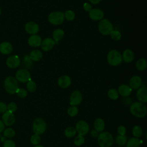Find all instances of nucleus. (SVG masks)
I'll return each mask as SVG.
<instances>
[{
  "mask_svg": "<svg viewBox=\"0 0 147 147\" xmlns=\"http://www.w3.org/2000/svg\"><path fill=\"white\" fill-rule=\"evenodd\" d=\"M130 111L132 115L137 118H143L147 114L146 106L142 102H135L130 107Z\"/></svg>",
  "mask_w": 147,
  "mask_h": 147,
  "instance_id": "nucleus-1",
  "label": "nucleus"
},
{
  "mask_svg": "<svg viewBox=\"0 0 147 147\" xmlns=\"http://www.w3.org/2000/svg\"><path fill=\"white\" fill-rule=\"evenodd\" d=\"M4 87L7 92L10 94H14L19 88L18 81L14 77L9 76L4 80Z\"/></svg>",
  "mask_w": 147,
  "mask_h": 147,
  "instance_id": "nucleus-2",
  "label": "nucleus"
},
{
  "mask_svg": "<svg viewBox=\"0 0 147 147\" xmlns=\"http://www.w3.org/2000/svg\"><path fill=\"white\" fill-rule=\"evenodd\" d=\"M113 142V137L109 132H101L98 136V143L100 147H110Z\"/></svg>",
  "mask_w": 147,
  "mask_h": 147,
  "instance_id": "nucleus-3",
  "label": "nucleus"
},
{
  "mask_svg": "<svg viewBox=\"0 0 147 147\" xmlns=\"http://www.w3.org/2000/svg\"><path fill=\"white\" fill-rule=\"evenodd\" d=\"M107 60L110 65L112 66H117L122 61V55L117 50H111L107 53Z\"/></svg>",
  "mask_w": 147,
  "mask_h": 147,
  "instance_id": "nucleus-4",
  "label": "nucleus"
},
{
  "mask_svg": "<svg viewBox=\"0 0 147 147\" xmlns=\"http://www.w3.org/2000/svg\"><path fill=\"white\" fill-rule=\"evenodd\" d=\"M98 30L103 35H109L114 30L113 25L107 19H102L98 24Z\"/></svg>",
  "mask_w": 147,
  "mask_h": 147,
  "instance_id": "nucleus-5",
  "label": "nucleus"
},
{
  "mask_svg": "<svg viewBox=\"0 0 147 147\" xmlns=\"http://www.w3.org/2000/svg\"><path fill=\"white\" fill-rule=\"evenodd\" d=\"M47 129V124L41 118L35 119L33 122L32 130L34 134H41L44 133Z\"/></svg>",
  "mask_w": 147,
  "mask_h": 147,
  "instance_id": "nucleus-6",
  "label": "nucleus"
},
{
  "mask_svg": "<svg viewBox=\"0 0 147 147\" xmlns=\"http://www.w3.org/2000/svg\"><path fill=\"white\" fill-rule=\"evenodd\" d=\"M48 19L51 24L59 25L64 21V14L62 11H53L49 14Z\"/></svg>",
  "mask_w": 147,
  "mask_h": 147,
  "instance_id": "nucleus-7",
  "label": "nucleus"
},
{
  "mask_svg": "<svg viewBox=\"0 0 147 147\" xmlns=\"http://www.w3.org/2000/svg\"><path fill=\"white\" fill-rule=\"evenodd\" d=\"M17 81L21 83H26L30 79V74L29 72L25 69H20L16 73V78Z\"/></svg>",
  "mask_w": 147,
  "mask_h": 147,
  "instance_id": "nucleus-8",
  "label": "nucleus"
},
{
  "mask_svg": "<svg viewBox=\"0 0 147 147\" xmlns=\"http://www.w3.org/2000/svg\"><path fill=\"white\" fill-rule=\"evenodd\" d=\"M76 130L79 135L84 136L87 134L90 130L88 124L84 121H79L76 124Z\"/></svg>",
  "mask_w": 147,
  "mask_h": 147,
  "instance_id": "nucleus-9",
  "label": "nucleus"
},
{
  "mask_svg": "<svg viewBox=\"0 0 147 147\" xmlns=\"http://www.w3.org/2000/svg\"><path fill=\"white\" fill-rule=\"evenodd\" d=\"M83 99L82 93L78 90L74 91L72 92L70 96L69 104L71 106H77L81 103Z\"/></svg>",
  "mask_w": 147,
  "mask_h": 147,
  "instance_id": "nucleus-10",
  "label": "nucleus"
},
{
  "mask_svg": "<svg viewBox=\"0 0 147 147\" xmlns=\"http://www.w3.org/2000/svg\"><path fill=\"white\" fill-rule=\"evenodd\" d=\"M2 122L6 126H11L15 122V117L13 113L6 111L2 116Z\"/></svg>",
  "mask_w": 147,
  "mask_h": 147,
  "instance_id": "nucleus-11",
  "label": "nucleus"
},
{
  "mask_svg": "<svg viewBox=\"0 0 147 147\" xmlns=\"http://www.w3.org/2000/svg\"><path fill=\"white\" fill-rule=\"evenodd\" d=\"M20 59L17 55H13L9 56L6 61L7 66L10 68H16L20 65Z\"/></svg>",
  "mask_w": 147,
  "mask_h": 147,
  "instance_id": "nucleus-12",
  "label": "nucleus"
},
{
  "mask_svg": "<svg viewBox=\"0 0 147 147\" xmlns=\"http://www.w3.org/2000/svg\"><path fill=\"white\" fill-rule=\"evenodd\" d=\"M25 29L28 34H36L39 31V26L35 22L29 21L25 24Z\"/></svg>",
  "mask_w": 147,
  "mask_h": 147,
  "instance_id": "nucleus-13",
  "label": "nucleus"
},
{
  "mask_svg": "<svg viewBox=\"0 0 147 147\" xmlns=\"http://www.w3.org/2000/svg\"><path fill=\"white\" fill-rule=\"evenodd\" d=\"M55 41L52 38L47 37L42 41L40 46L42 51L47 52L52 49L55 46Z\"/></svg>",
  "mask_w": 147,
  "mask_h": 147,
  "instance_id": "nucleus-14",
  "label": "nucleus"
},
{
  "mask_svg": "<svg viewBox=\"0 0 147 147\" xmlns=\"http://www.w3.org/2000/svg\"><path fill=\"white\" fill-rule=\"evenodd\" d=\"M104 13L102 10L99 9H92L89 11L90 18L94 21H99L103 19Z\"/></svg>",
  "mask_w": 147,
  "mask_h": 147,
  "instance_id": "nucleus-15",
  "label": "nucleus"
},
{
  "mask_svg": "<svg viewBox=\"0 0 147 147\" xmlns=\"http://www.w3.org/2000/svg\"><path fill=\"white\" fill-rule=\"evenodd\" d=\"M136 96L138 100L142 103L147 102V88L145 87H142L138 88L136 93Z\"/></svg>",
  "mask_w": 147,
  "mask_h": 147,
  "instance_id": "nucleus-16",
  "label": "nucleus"
},
{
  "mask_svg": "<svg viewBox=\"0 0 147 147\" xmlns=\"http://www.w3.org/2000/svg\"><path fill=\"white\" fill-rule=\"evenodd\" d=\"M28 42L30 47H37L41 45L42 39L39 35L33 34L29 37Z\"/></svg>",
  "mask_w": 147,
  "mask_h": 147,
  "instance_id": "nucleus-17",
  "label": "nucleus"
},
{
  "mask_svg": "<svg viewBox=\"0 0 147 147\" xmlns=\"http://www.w3.org/2000/svg\"><path fill=\"white\" fill-rule=\"evenodd\" d=\"M142 84V79L140 76L134 75L132 76L129 81V86L131 89L136 90L140 87Z\"/></svg>",
  "mask_w": 147,
  "mask_h": 147,
  "instance_id": "nucleus-18",
  "label": "nucleus"
},
{
  "mask_svg": "<svg viewBox=\"0 0 147 147\" xmlns=\"http://www.w3.org/2000/svg\"><path fill=\"white\" fill-rule=\"evenodd\" d=\"M57 84L61 88H67L71 84V79L69 76L63 75L58 79Z\"/></svg>",
  "mask_w": 147,
  "mask_h": 147,
  "instance_id": "nucleus-19",
  "label": "nucleus"
},
{
  "mask_svg": "<svg viewBox=\"0 0 147 147\" xmlns=\"http://www.w3.org/2000/svg\"><path fill=\"white\" fill-rule=\"evenodd\" d=\"M13 51V46L9 42L5 41L0 44V52L3 55H9Z\"/></svg>",
  "mask_w": 147,
  "mask_h": 147,
  "instance_id": "nucleus-20",
  "label": "nucleus"
},
{
  "mask_svg": "<svg viewBox=\"0 0 147 147\" xmlns=\"http://www.w3.org/2000/svg\"><path fill=\"white\" fill-rule=\"evenodd\" d=\"M131 91L132 89L129 86L126 84H121L119 86L117 91L118 92V94H119L120 95L124 97H127L130 95Z\"/></svg>",
  "mask_w": 147,
  "mask_h": 147,
  "instance_id": "nucleus-21",
  "label": "nucleus"
},
{
  "mask_svg": "<svg viewBox=\"0 0 147 147\" xmlns=\"http://www.w3.org/2000/svg\"><path fill=\"white\" fill-rule=\"evenodd\" d=\"M134 57L133 52L130 49H126L123 51L122 56V60H124L126 63L131 62Z\"/></svg>",
  "mask_w": 147,
  "mask_h": 147,
  "instance_id": "nucleus-22",
  "label": "nucleus"
},
{
  "mask_svg": "<svg viewBox=\"0 0 147 147\" xmlns=\"http://www.w3.org/2000/svg\"><path fill=\"white\" fill-rule=\"evenodd\" d=\"M29 56L32 61H38L42 59V53L40 50L34 49V50H33L32 51H31V52L30 53V55Z\"/></svg>",
  "mask_w": 147,
  "mask_h": 147,
  "instance_id": "nucleus-23",
  "label": "nucleus"
},
{
  "mask_svg": "<svg viewBox=\"0 0 147 147\" xmlns=\"http://www.w3.org/2000/svg\"><path fill=\"white\" fill-rule=\"evenodd\" d=\"M94 128L95 130L98 132H102L105 127V124L104 121L102 118H97L94 122Z\"/></svg>",
  "mask_w": 147,
  "mask_h": 147,
  "instance_id": "nucleus-24",
  "label": "nucleus"
},
{
  "mask_svg": "<svg viewBox=\"0 0 147 147\" xmlns=\"http://www.w3.org/2000/svg\"><path fill=\"white\" fill-rule=\"evenodd\" d=\"M64 36V32L61 29H57L55 30L52 34L53 40L55 42H57L61 40Z\"/></svg>",
  "mask_w": 147,
  "mask_h": 147,
  "instance_id": "nucleus-25",
  "label": "nucleus"
},
{
  "mask_svg": "<svg viewBox=\"0 0 147 147\" xmlns=\"http://www.w3.org/2000/svg\"><path fill=\"white\" fill-rule=\"evenodd\" d=\"M141 143V141H140L138 138L136 137H131L126 142V147H140Z\"/></svg>",
  "mask_w": 147,
  "mask_h": 147,
  "instance_id": "nucleus-26",
  "label": "nucleus"
},
{
  "mask_svg": "<svg viewBox=\"0 0 147 147\" xmlns=\"http://www.w3.org/2000/svg\"><path fill=\"white\" fill-rule=\"evenodd\" d=\"M136 68L139 71H144L147 67V61L145 58H141L138 60L136 64Z\"/></svg>",
  "mask_w": 147,
  "mask_h": 147,
  "instance_id": "nucleus-27",
  "label": "nucleus"
},
{
  "mask_svg": "<svg viewBox=\"0 0 147 147\" xmlns=\"http://www.w3.org/2000/svg\"><path fill=\"white\" fill-rule=\"evenodd\" d=\"M76 134V129L72 126L68 127L64 130V134L68 138L73 137L74 136H75Z\"/></svg>",
  "mask_w": 147,
  "mask_h": 147,
  "instance_id": "nucleus-28",
  "label": "nucleus"
},
{
  "mask_svg": "<svg viewBox=\"0 0 147 147\" xmlns=\"http://www.w3.org/2000/svg\"><path fill=\"white\" fill-rule=\"evenodd\" d=\"M116 143L119 145V146H124L126 142H127V137L125 135L123 136H121L118 135L116 137Z\"/></svg>",
  "mask_w": 147,
  "mask_h": 147,
  "instance_id": "nucleus-29",
  "label": "nucleus"
},
{
  "mask_svg": "<svg viewBox=\"0 0 147 147\" xmlns=\"http://www.w3.org/2000/svg\"><path fill=\"white\" fill-rule=\"evenodd\" d=\"M132 133L134 137L138 138L141 137L142 135V129L140 126L136 125L133 127L132 129Z\"/></svg>",
  "mask_w": 147,
  "mask_h": 147,
  "instance_id": "nucleus-30",
  "label": "nucleus"
},
{
  "mask_svg": "<svg viewBox=\"0 0 147 147\" xmlns=\"http://www.w3.org/2000/svg\"><path fill=\"white\" fill-rule=\"evenodd\" d=\"M107 95L109 98L112 100H116L119 96L117 90L114 88L110 89L107 92Z\"/></svg>",
  "mask_w": 147,
  "mask_h": 147,
  "instance_id": "nucleus-31",
  "label": "nucleus"
},
{
  "mask_svg": "<svg viewBox=\"0 0 147 147\" xmlns=\"http://www.w3.org/2000/svg\"><path fill=\"white\" fill-rule=\"evenodd\" d=\"M26 87L28 90L30 92H34L36 89H37V84L36 83L33 82L32 80H30L27 83V85H26Z\"/></svg>",
  "mask_w": 147,
  "mask_h": 147,
  "instance_id": "nucleus-32",
  "label": "nucleus"
},
{
  "mask_svg": "<svg viewBox=\"0 0 147 147\" xmlns=\"http://www.w3.org/2000/svg\"><path fill=\"white\" fill-rule=\"evenodd\" d=\"M64 14V18H65L68 21H71L75 19V14L74 11L71 10H67Z\"/></svg>",
  "mask_w": 147,
  "mask_h": 147,
  "instance_id": "nucleus-33",
  "label": "nucleus"
},
{
  "mask_svg": "<svg viewBox=\"0 0 147 147\" xmlns=\"http://www.w3.org/2000/svg\"><path fill=\"white\" fill-rule=\"evenodd\" d=\"M67 113L70 117H75L78 114V108L75 106H71L68 109Z\"/></svg>",
  "mask_w": 147,
  "mask_h": 147,
  "instance_id": "nucleus-34",
  "label": "nucleus"
},
{
  "mask_svg": "<svg viewBox=\"0 0 147 147\" xmlns=\"http://www.w3.org/2000/svg\"><path fill=\"white\" fill-rule=\"evenodd\" d=\"M111 38L115 41H118L122 37V34L120 32L118 31V30H113L111 33L110 34Z\"/></svg>",
  "mask_w": 147,
  "mask_h": 147,
  "instance_id": "nucleus-35",
  "label": "nucleus"
},
{
  "mask_svg": "<svg viewBox=\"0 0 147 147\" xmlns=\"http://www.w3.org/2000/svg\"><path fill=\"white\" fill-rule=\"evenodd\" d=\"M15 131L11 128H7L3 131V135L5 137L11 138H13L15 135Z\"/></svg>",
  "mask_w": 147,
  "mask_h": 147,
  "instance_id": "nucleus-36",
  "label": "nucleus"
},
{
  "mask_svg": "<svg viewBox=\"0 0 147 147\" xmlns=\"http://www.w3.org/2000/svg\"><path fill=\"white\" fill-rule=\"evenodd\" d=\"M41 141L40 136L38 134H34L31 136L30 142L34 145H37L40 144Z\"/></svg>",
  "mask_w": 147,
  "mask_h": 147,
  "instance_id": "nucleus-37",
  "label": "nucleus"
},
{
  "mask_svg": "<svg viewBox=\"0 0 147 147\" xmlns=\"http://www.w3.org/2000/svg\"><path fill=\"white\" fill-rule=\"evenodd\" d=\"M84 138L83 137V136H78L77 137H76L74 140V143L75 145L76 146H81L82 145H83L84 142Z\"/></svg>",
  "mask_w": 147,
  "mask_h": 147,
  "instance_id": "nucleus-38",
  "label": "nucleus"
},
{
  "mask_svg": "<svg viewBox=\"0 0 147 147\" xmlns=\"http://www.w3.org/2000/svg\"><path fill=\"white\" fill-rule=\"evenodd\" d=\"M17 95L21 98H24L28 95V91L24 88H18L16 92Z\"/></svg>",
  "mask_w": 147,
  "mask_h": 147,
  "instance_id": "nucleus-39",
  "label": "nucleus"
},
{
  "mask_svg": "<svg viewBox=\"0 0 147 147\" xmlns=\"http://www.w3.org/2000/svg\"><path fill=\"white\" fill-rule=\"evenodd\" d=\"M17 109V106L16 103L14 102H11L7 106V111H10L11 113H14L15 112Z\"/></svg>",
  "mask_w": 147,
  "mask_h": 147,
  "instance_id": "nucleus-40",
  "label": "nucleus"
},
{
  "mask_svg": "<svg viewBox=\"0 0 147 147\" xmlns=\"http://www.w3.org/2000/svg\"><path fill=\"white\" fill-rule=\"evenodd\" d=\"M24 65L26 68H30L31 67V66L32 65V60L30 59V57L29 55H26L24 57Z\"/></svg>",
  "mask_w": 147,
  "mask_h": 147,
  "instance_id": "nucleus-41",
  "label": "nucleus"
},
{
  "mask_svg": "<svg viewBox=\"0 0 147 147\" xmlns=\"http://www.w3.org/2000/svg\"><path fill=\"white\" fill-rule=\"evenodd\" d=\"M3 147H16V145L13 141L11 140H6L4 142Z\"/></svg>",
  "mask_w": 147,
  "mask_h": 147,
  "instance_id": "nucleus-42",
  "label": "nucleus"
},
{
  "mask_svg": "<svg viewBox=\"0 0 147 147\" xmlns=\"http://www.w3.org/2000/svg\"><path fill=\"white\" fill-rule=\"evenodd\" d=\"M117 131H118V133L119 134V135L123 136L125 134V133L126 132V129L124 126L121 125V126H119L118 127Z\"/></svg>",
  "mask_w": 147,
  "mask_h": 147,
  "instance_id": "nucleus-43",
  "label": "nucleus"
},
{
  "mask_svg": "<svg viewBox=\"0 0 147 147\" xmlns=\"http://www.w3.org/2000/svg\"><path fill=\"white\" fill-rule=\"evenodd\" d=\"M7 110V105L3 102H0V113H5Z\"/></svg>",
  "mask_w": 147,
  "mask_h": 147,
  "instance_id": "nucleus-44",
  "label": "nucleus"
},
{
  "mask_svg": "<svg viewBox=\"0 0 147 147\" xmlns=\"http://www.w3.org/2000/svg\"><path fill=\"white\" fill-rule=\"evenodd\" d=\"M83 9L85 11L89 12L92 9V6L89 3L86 2L83 4Z\"/></svg>",
  "mask_w": 147,
  "mask_h": 147,
  "instance_id": "nucleus-45",
  "label": "nucleus"
},
{
  "mask_svg": "<svg viewBox=\"0 0 147 147\" xmlns=\"http://www.w3.org/2000/svg\"><path fill=\"white\" fill-rule=\"evenodd\" d=\"M5 129V125L2 121L0 120V133L2 132Z\"/></svg>",
  "mask_w": 147,
  "mask_h": 147,
  "instance_id": "nucleus-46",
  "label": "nucleus"
},
{
  "mask_svg": "<svg viewBox=\"0 0 147 147\" xmlns=\"http://www.w3.org/2000/svg\"><path fill=\"white\" fill-rule=\"evenodd\" d=\"M92 4H94V5H96V4H98L99 2H100V1L102 0H88Z\"/></svg>",
  "mask_w": 147,
  "mask_h": 147,
  "instance_id": "nucleus-47",
  "label": "nucleus"
},
{
  "mask_svg": "<svg viewBox=\"0 0 147 147\" xmlns=\"http://www.w3.org/2000/svg\"><path fill=\"white\" fill-rule=\"evenodd\" d=\"M1 141H2V142H5V141H6L5 138V137H1Z\"/></svg>",
  "mask_w": 147,
  "mask_h": 147,
  "instance_id": "nucleus-48",
  "label": "nucleus"
},
{
  "mask_svg": "<svg viewBox=\"0 0 147 147\" xmlns=\"http://www.w3.org/2000/svg\"><path fill=\"white\" fill-rule=\"evenodd\" d=\"M34 147H44V146H42V145H36L35 146H34Z\"/></svg>",
  "mask_w": 147,
  "mask_h": 147,
  "instance_id": "nucleus-49",
  "label": "nucleus"
},
{
  "mask_svg": "<svg viewBox=\"0 0 147 147\" xmlns=\"http://www.w3.org/2000/svg\"><path fill=\"white\" fill-rule=\"evenodd\" d=\"M1 9L0 8V15H1Z\"/></svg>",
  "mask_w": 147,
  "mask_h": 147,
  "instance_id": "nucleus-50",
  "label": "nucleus"
},
{
  "mask_svg": "<svg viewBox=\"0 0 147 147\" xmlns=\"http://www.w3.org/2000/svg\"><path fill=\"white\" fill-rule=\"evenodd\" d=\"M1 134H0V140H1Z\"/></svg>",
  "mask_w": 147,
  "mask_h": 147,
  "instance_id": "nucleus-51",
  "label": "nucleus"
}]
</instances>
